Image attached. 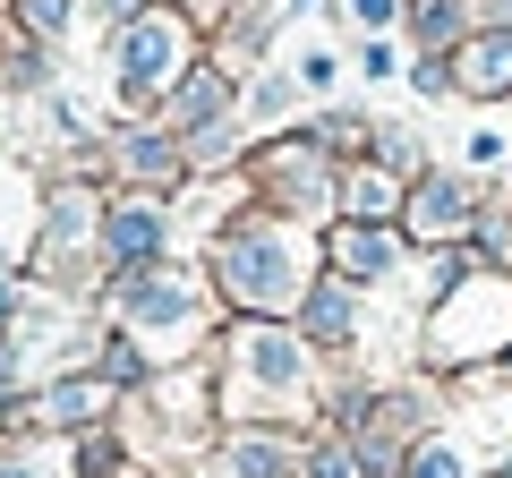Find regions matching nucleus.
<instances>
[{
  "mask_svg": "<svg viewBox=\"0 0 512 478\" xmlns=\"http://www.w3.org/2000/svg\"><path fill=\"white\" fill-rule=\"evenodd\" d=\"M419 478H461V461H453V453H427V461H419Z\"/></svg>",
  "mask_w": 512,
  "mask_h": 478,
  "instance_id": "2eb2a0df",
  "label": "nucleus"
},
{
  "mask_svg": "<svg viewBox=\"0 0 512 478\" xmlns=\"http://www.w3.org/2000/svg\"><path fill=\"white\" fill-rule=\"evenodd\" d=\"M0 478H52V453H35V461H18V470H0Z\"/></svg>",
  "mask_w": 512,
  "mask_h": 478,
  "instance_id": "dca6fc26",
  "label": "nucleus"
},
{
  "mask_svg": "<svg viewBox=\"0 0 512 478\" xmlns=\"http://www.w3.org/2000/svg\"><path fill=\"white\" fill-rule=\"evenodd\" d=\"M384 9H393V0H359V18H384Z\"/></svg>",
  "mask_w": 512,
  "mask_h": 478,
  "instance_id": "f3484780",
  "label": "nucleus"
},
{
  "mask_svg": "<svg viewBox=\"0 0 512 478\" xmlns=\"http://www.w3.org/2000/svg\"><path fill=\"white\" fill-rule=\"evenodd\" d=\"M461 77H470L478 94H495V86H512V35H487L470 60H461Z\"/></svg>",
  "mask_w": 512,
  "mask_h": 478,
  "instance_id": "0eeeda50",
  "label": "nucleus"
},
{
  "mask_svg": "<svg viewBox=\"0 0 512 478\" xmlns=\"http://www.w3.org/2000/svg\"><path fill=\"white\" fill-rule=\"evenodd\" d=\"M18 18L35 26V35H60V26H69V0H18Z\"/></svg>",
  "mask_w": 512,
  "mask_h": 478,
  "instance_id": "4468645a",
  "label": "nucleus"
},
{
  "mask_svg": "<svg viewBox=\"0 0 512 478\" xmlns=\"http://www.w3.org/2000/svg\"><path fill=\"white\" fill-rule=\"evenodd\" d=\"M214 103H222V77H188L180 86V120H214Z\"/></svg>",
  "mask_w": 512,
  "mask_h": 478,
  "instance_id": "9b49d317",
  "label": "nucleus"
},
{
  "mask_svg": "<svg viewBox=\"0 0 512 478\" xmlns=\"http://www.w3.org/2000/svg\"><path fill=\"white\" fill-rule=\"evenodd\" d=\"M9 308H18V291H9V282H0V316H9Z\"/></svg>",
  "mask_w": 512,
  "mask_h": 478,
  "instance_id": "a211bd4d",
  "label": "nucleus"
},
{
  "mask_svg": "<svg viewBox=\"0 0 512 478\" xmlns=\"http://www.w3.org/2000/svg\"><path fill=\"white\" fill-rule=\"evenodd\" d=\"M103 248H111L120 265H146L154 248H163V222H154L146 205H128V214H111V222H103Z\"/></svg>",
  "mask_w": 512,
  "mask_h": 478,
  "instance_id": "20e7f679",
  "label": "nucleus"
},
{
  "mask_svg": "<svg viewBox=\"0 0 512 478\" xmlns=\"http://www.w3.org/2000/svg\"><path fill=\"white\" fill-rule=\"evenodd\" d=\"M43 419H60V427H77V419H103V385H94V376H69L60 393H43Z\"/></svg>",
  "mask_w": 512,
  "mask_h": 478,
  "instance_id": "423d86ee",
  "label": "nucleus"
},
{
  "mask_svg": "<svg viewBox=\"0 0 512 478\" xmlns=\"http://www.w3.org/2000/svg\"><path fill=\"white\" fill-rule=\"evenodd\" d=\"M128 171H137V180H171V171H180V154H171L163 137H128Z\"/></svg>",
  "mask_w": 512,
  "mask_h": 478,
  "instance_id": "6e6552de",
  "label": "nucleus"
},
{
  "mask_svg": "<svg viewBox=\"0 0 512 478\" xmlns=\"http://www.w3.org/2000/svg\"><path fill=\"white\" fill-rule=\"evenodd\" d=\"M308 333H350V299H342V282H333V291H316V308H308Z\"/></svg>",
  "mask_w": 512,
  "mask_h": 478,
  "instance_id": "9d476101",
  "label": "nucleus"
},
{
  "mask_svg": "<svg viewBox=\"0 0 512 478\" xmlns=\"http://www.w3.org/2000/svg\"><path fill=\"white\" fill-rule=\"evenodd\" d=\"M231 470L239 478H282L291 461H282V444H231Z\"/></svg>",
  "mask_w": 512,
  "mask_h": 478,
  "instance_id": "1a4fd4ad",
  "label": "nucleus"
},
{
  "mask_svg": "<svg viewBox=\"0 0 512 478\" xmlns=\"http://www.w3.org/2000/svg\"><path fill=\"white\" fill-rule=\"evenodd\" d=\"M180 60H188V35L171 18H137L120 35V86L128 94H154L163 77H180Z\"/></svg>",
  "mask_w": 512,
  "mask_h": 478,
  "instance_id": "f03ea898",
  "label": "nucleus"
},
{
  "mask_svg": "<svg viewBox=\"0 0 512 478\" xmlns=\"http://www.w3.org/2000/svg\"><path fill=\"white\" fill-rule=\"evenodd\" d=\"M120 308L154 333V325H188V316H197V299H188V282H171V274H137V282L120 291Z\"/></svg>",
  "mask_w": 512,
  "mask_h": 478,
  "instance_id": "7ed1b4c3",
  "label": "nucleus"
},
{
  "mask_svg": "<svg viewBox=\"0 0 512 478\" xmlns=\"http://www.w3.org/2000/svg\"><path fill=\"white\" fill-rule=\"evenodd\" d=\"M239 359H248L256 385H299V350L282 342V333H248V342H239Z\"/></svg>",
  "mask_w": 512,
  "mask_h": 478,
  "instance_id": "39448f33",
  "label": "nucleus"
},
{
  "mask_svg": "<svg viewBox=\"0 0 512 478\" xmlns=\"http://www.w3.org/2000/svg\"><path fill=\"white\" fill-rule=\"evenodd\" d=\"M342 265H350V274H376V265H384V239L376 231H342Z\"/></svg>",
  "mask_w": 512,
  "mask_h": 478,
  "instance_id": "f8f14e48",
  "label": "nucleus"
},
{
  "mask_svg": "<svg viewBox=\"0 0 512 478\" xmlns=\"http://www.w3.org/2000/svg\"><path fill=\"white\" fill-rule=\"evenodd\" d=\"M453 222H461V197L453 188H427L419 197V231H453Z\"/></svg>",
  "mask_w": 512,
  "mask_h": 478,
  "instance_id": "ddd939ff",
  "label": "nucleus"
},
{
  "mask_svg": "<svg viewBox=\"0 0 512 478\" xmlns=\"http://www.w3.org/2000/svg\"><path fill=\"white\" fill-rule=\"evenodd\" d=\"M222 282H231L248 308H274V299H291V248H282L274 231L222 239Z\"/></svg>",
  "mask_w": 512,
  "mask_h": 478,
  "instance_id": "f257e3e1",
  "label": "nucleus"
}]
</instances>
